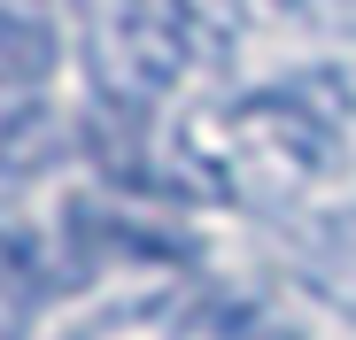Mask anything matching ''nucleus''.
Instances as JSON below:
<instances>
[{
	"mask_svg": "<svg viewBox=\"0 0 356 340\" xmlns=\"http://www.w3.org/2000/svg\"><path fill=\"white\" fill-rule=\"evenodd\" d=\"M0 31H24V39H54V0H0Z\"/></svg>",
	"mask_w": 356,
	"mask_h": 340,
	"instance_id": "423d86ee",
	"label": "nucleus"
},
{
	"mask_svg": "<svg viewBox=\"0 0 356 340\" xmlns=\"http://www.w3.org/2000/svg\"><path fill=\"white\" fill-rule=\"evenodd\" d=\"M341 170V108H310V85L186 108L170 132V186L232 209H294Z\"/></svg>",
	"mask_w": 356,
	"mask_h": 340,
	"instance_id": "f257e3e1",
	"label": "nucleus"
},
{
	"mask_svg": "<svg viewBox=\"0 0 356 340\" xmlns=\"http://www.w3.org/2000/svg\"><path fill=\"white\" fill-rule=\"evenodd\" d=\"M248 16L302 24V31H325V39H356V0H248Z\"/></svg>",
	"mask_w": 356,
	"mask_h": 340,
	"instance_id": "39448f33",
	"label": "nucleus"
},
{
	"mask_svg": "<svg viewBox=\"0 0 356 340\" xmlns=\"http://www.w3.org/2000/svg\"><path fill=\"white\" fill-rule=\"evenodd\" d=\"M232 302L202 294V287H163V294H132L101 317H86L63 340H232Z\"/></svg>",
	"mask_w": 356,
	"mask_h": 340,
	"instance_id": "7ed1b4c3",
	"label": "nucleus"
},
{
	"mask_svg": "<svg viewBox=\"0 0 356 340\" xmlns=\"http://www.w3.org/2000/svg\"><path fill=\"white\" fill-rule=\"evenodd\" d=\"M47 287H54V271H47L39 232L31 224H0V302L31 309V302H47Z\"/></svg>",
	"mask_w": 356,
	"mask_h": 340,
	"instance_id": "20e7f679",
	"label": "nucleus"
},
{
	"mask_svg": "<svg viewBox=\"0 0 356 340\" xmlns=\"http://www.w3.org/2000/svg\"><path fill=\"white\" fill-rule=\"evenodd\" d=\"M86 62H93L101 108L147 117V108L178 85V70L194 62V46H186V31H178L170 0H116V8H93Z\"/></svg>",
	"mask_w": 356,
	"mask_h": 340,
	"instance_id": "f03ea898",
	"label": "nucleus"
}]
</instances>
